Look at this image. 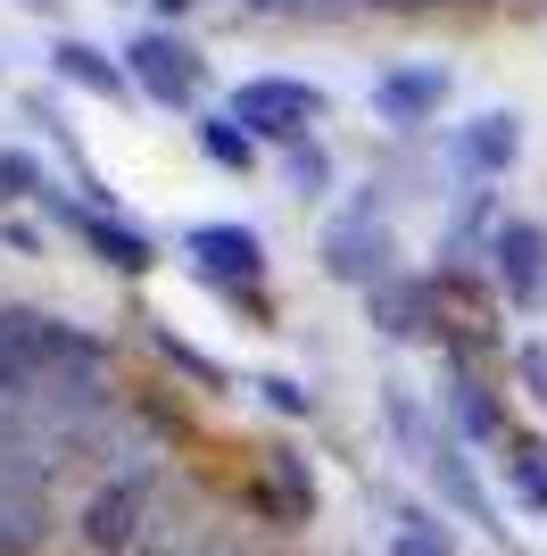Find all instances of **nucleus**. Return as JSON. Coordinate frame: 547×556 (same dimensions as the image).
Returning <instances> with one entry per match:
<instances>
[{
  "instance_id": "3",
  "label": "nucleus",
  "mask_w": 547,
  "mask_h": 556,
  "mask_svg": "<svg viewBox=\"0 0 547 556\" xmlns=\"http://www.w3.org/2000/svg\"><path fill=\"white\" fill-rule=\"evenodd\" d=\"M150 498H158L150 473H109V482L91 490V507H84V548L91 556L141 548V540H150Z\"/></svg>"
},
{
  "instance_id": "16",
  "label": "nucleus",
  "mask_w": 547,
  "mask_h": 556,
  "mask_svg": "<svg viewBox=\"0 0 547 556\" xmlns=\"http://www.w3.org/2000/svg\"><path fill=\"white\" fill-rule=\"evenodd\" d=\"M200 141H207V159H216V166H250V159H257V150H250V134H241L232 116H207V125H200Z\"/></svg>"
},
{
  "instance_id": "15",
  "label": "nucleus",
  "mask_w": 547,
  "mask_h": 556,
  "mask_svg": "<svg viewBox=\"0 0 547 556\" xmlns=\"http://www.w3.org/2000/svg\"><path fill=\"white\" fill-rule=\"evenodd\" d=\"M373 257H382V241H373V225H341V232H332V275L365 282V275H373Z\"/></svg>"
},
{
  "instance_id": "14",
  "label": "nucleus",
  "mask_w": 547,
  "mask_h": 556,
  "mask_svg": "<svg viewBox=\"0 0 547 556\" xmlns=\"http://www.w3.org/2000/svg\"><path fill=\"white\" fill-rule=\"evenodd\" d=\"M448 416H456V432H465V441H498V407L481 399L473 374H456V382H448Z\"/></svg>"
},
{
  "instance_id": "2",
  "label": "nucleus",
  "mask_w": 547,
  "mask_h": 556,
  "mask_svg": "<svg viewBox=\"0 0 547 556\" xmlns=\"http://www.w3.org/2000/svg\"><path fill=\"white\" fill-rule=\"evenodd\" d=\"M232 125H241V134L250 141H307V125H316L323 116V100L307 92V84H291V75H257V84H241V92H232Z\"/></svg>"
},
{
  "instance_id": "6",
  "label": "nucleus",
  "mask_w": 547,
  "mask_h": 556,
  "mask_svg": "<svg viewBox=\"0 0 547 556\" xmlns=\"http://www.w3.org/2000/svg\"><path fill=\"white\" fill-rule=\"evenodd\" d=\"M191 266H200L207 282L241 291V282H257L266 250H257V232H250V225H191Z\"/></svg>"
},
{
  "instance_id": "20",
  "label": "nucleus",
  "mask_w": 547,
  "mask_h": 556,
  "mask_svg": "<svg viewBox=\"0 0 547 556\" xmlns=\"http://www.w3.org/2000/svg\"><path fill=\"white\" fill-rule=\"evenodd\" d=\"M158 9H191V0H158Z\"/></svg>"
},
{
  "instance_id": "12",
  "label": "nucleus",
  "mask_w": 547,
  "mask_h": 556,
  "mask_svg": "<svg viewBox=\"0 0 547 556\" xmlns=\"http://www.w3.org/2000/svg\"><path fill=\"white\" fill-rule=\"evenodd\" d=\"M382 556H456V540L440 532L432 515H415V507H398L382 523Z\"/></svg>"
},
{
  "instance_id": "7",
  "label": "nucleus",
  "mask_w": 547,
  "mask_h": 556,
  "mask_svg": "<svg viewBox=\"0 0 547 556\" xmlns=\"http://www.w3.org/2000/svg\"><path fill=\"white\" fill-rule=\"evenodd\" d=\"M50 216H67L91 250L109 257V266H125V275H141V266H150V232L116 225V216H100V208H75V200H59V191H50Z\"/></svg>"
},
{
  "instance_id": "5",
  "label": "nucleus",
  "mask_w": 547,
  "mask_h": 556,
  "mask_svg": "<svg viewBox=\"0 0 547 556\" xmlns=\"http://www.w3.org/2000/svg\"><path fill=\"white\" fill-rule=\"evenodd\" d=\"M489 257H498V291L514 307H539L547 300V232L539 225H498Z\"/></svg>"
},
{
  "instance_id": "9",
  "label": "nucleus",
  "mask_w": 547,
  "mask_h": 556,
  "mask_svg": "<svg viewBox=\"0 0 547 556\" xmlns=\"http://www.w3.org/2000/svg\"><path fill=\"white\" fill-rule=\"evenodd\" d=\"M514 150H523V125H514V116H473V125L456 134V159L481 166V175H498Z\"/></svg>"
},
{
  "instance_id": "18",
  "label": "nucleus",
  "mask_w": 547,
  "mask_h": 556,
  "mask_svg": "<svg viewBox=\"0 0 547 556\" xmlns=\"http://www.w3.org/2000/svg\"><path fill=\"white\" fill-rule=\"evenodd\" d=\"M257 391H266L282 416H307V391H298V382H282V374H274V382H257Z\"/></svg>"
},
{
  "instance_id": "8",
  "label": "nucleus",
  "mask_w": 547,
  "mask_h": 556,
  "mask_svg": "<svg viewBox=\"0 0 547 556\" xmlns=\"http://www.w3.org/2000/svg\"><path fill=\"white\" fill-rule=\"evenodd\" d=\"M440 100H448V75H440V67H398V75L373 84V109H382L390 125H423Z\"/></svg>"
},
{
  "instance_id": "19",
  "label": "nucleus",
  "mask_w": 547,
  "mask_h": 556,
  "mask_svg": "<svg viewBox=\"0 0 547 556\" xmlns=\"http://www.w3.org/2000/svg\"><path fill=\"white\" fill-rule=\"evenodd\" d=\"M523 382H531V399H539V407H547V349H539V341L523 349Z\"/></svg>"
},
{
  "instance_id": "1",
  "label": "nucleus",
  "mask_w": 547,
  "mask_h": 556,
  "mask_svg": "<svg viewBox=\"0 0 547 556\" xmlns=\"http://www.w3.org/2000/svg\"><path fill=\"white\" fill-rule=\"evenodd\" d=\"M50 448L17 416H0V556H42L59 532V498H50Z\"/></svg>"
},
{
  "instance_id": "13",
  "label": "nucleus",
  "mask_w": 547,
  "mask_h": 556,
  "mask_svg": "<svg viewBox=\"0 0 547 556\" xmlns=\"http://www.w3.org/2000/svg\"><path fill=\"white\" fill-rule=\"evenodd\" d=\"M50 59H59V75H67V84H84V92H100V100H125V67H109L91 42H59Z\"/></svg>"
},
{
  "instance_id": "10",
  "label": "nucleus",
  "mask_w": 547,
  "mask_h": 556,
  "mask_svg": "<svg viewBox=\"0 0 547 556\" xmlns=\"http://www.w3.org/2000/svg\"><path fill=\"white\" fill-rule=\"evenodd\" d=\"M506 490H514L531 515H547V441L539 432H514V441H506Z\"/></svg>"
},
{
  "instance_id": "4",
  "label": "nucleus",
  "mask_w": 547,
  "mask_h": 556,
  "mask_svg": "<svg viewBox=\"0 0 547 556\" xmlns=\"http://www.w3.org/2000/svg\"><path fill=\"white\" fill-rule=\"evenodd\" d=\"M125 75H133L150 100H166V109H191V84H200V59L182 42H166V34H141L133 50H125Z\"/></svg>"
},
{
  "instance_id": "17",
  "label": "nucleus",
  "mask_w": 547,
  "mask_h": 556,
  "mask_svg": "<svg viewBox=\"0 0 547 556\" xmlns=\"http://www.w3.org/2000/svg\"><path fill=\"white\" fill-rule=\"evenodd\" d=\"M25 191H42V166L25 150H0V200H25Z\"/></svg>"
},
{
  "instance_id": "11",
  "label": "nucleus",
  "mask_w": 547,
  "mask_h": 556,
  "mask_svg": "<svg viewBox=\"0 0 547 556\" xmlns=\"http://www.w3.org/2000/svg\"><path fill=\"white\" fill-rule=\"evenodd\" d=\"M373 316H382V332L415 341V332H432V291H423V282H382V291H373Z\"/></svg>"
}]
</instances>
